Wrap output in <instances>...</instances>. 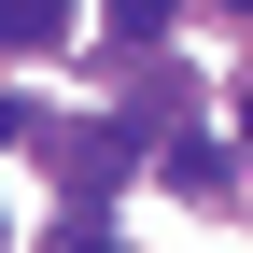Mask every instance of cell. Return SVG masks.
<instances>
[{"mask_svg":"<svg viewBox=\"0 0 253 253\" xmlns=\"http://www.w3.org/2000/svg\"><path fill=\"white\" fill-rule=\"evenodd\" d=\"M42 42H71V0H0V56H42Z\"/></svg>","mask_w":253,"mask_h":253,"instance_id":"6da1fadb","label":"cell"},{"mask_svg":"<svg viewBox=\"0 0 253 253\" xmlns=\"http://www.w3.org/2000/svg\"><path fill=\"white\" fill-rule=\"evenodd\" d=\"M169 14L183 0H113V42H169Z\"/></svg>","mask_w":253,"mask_h":253,"instance_id":"7a4b0ae2","label":"cell"},{"mask_svg":"<svg viewBox=\"0 0 253 253\" xmlns=\"http://www.w3.org/2000/svg\"><path fill=\"white\" fill-rule=\"evenodd\" d=\"M42 253H113V225H99V211H71V225H56Z\"/></svg>","mask_w":253,"mask_h":253,"instance_id":"3957f363","label":"cell"},{"mask_svg":"<svg viewBox=\"0 0 253 253\" xmlns=\"http://www.w3.org/2000/svg\"><path fill=\"white\" fill-rule=\"evenodd\" d=\"M0 141H28V99H0Z\"/></svg>","mask_w":253,"mask_h":253,"instance_id":"277c9868","label":"cell"},{"mask_svg":"<svg viewBox=\"0 0 253 253\" xmlns=\"http://www.w3.org/2000/svg\"><path fill=\"white\" fill-rule=\"evenodd\" d=\"M239 141H253V84H239Z\"/></svg>","mask_w":253,"mask_h":253,"instance_id":"5b68a950","label":"cell"}]
</instances>
